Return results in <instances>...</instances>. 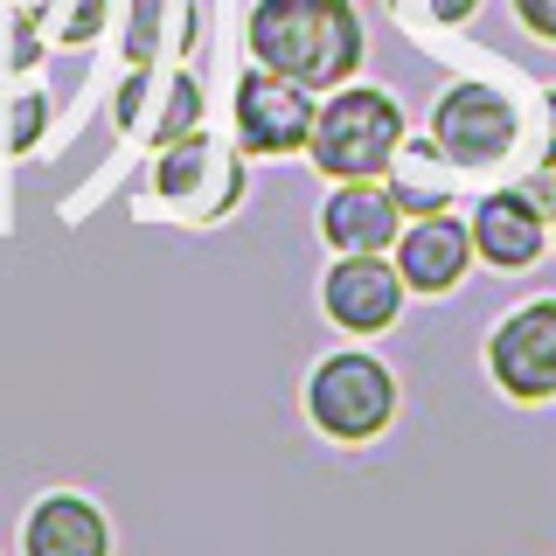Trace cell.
Listing matches in <instances>:
<instances>
[{"label": "cell", "instance_id": "6da1fadb", "mask_svg": "<svg viewBox=\"0 0 556 556\" xmlns=\"http://www.w3.org/2000/svg\"><path fill=\"white\" fill-rule=\"evenodd\" d=\"M251 56L306 91H341L362 63V22L348 0H257Z\"/></svg>", "mask_w": 556, "mask_h": 556}, {"label": "cell", "instance_id": "7a4b0ae2", "mask_svg": "<svg viewBox=\"0 0 556 556\" xmlns=\"http://www.w3.org/2000/svg\"><path fill=\"white\" fill-rule=\"evenodd\" d=\"M404 147V112H396L390 91H369V84H341L334 98L313 112V167L334 174V181H376L382 167Z\"/></svg>", "mask_w": 556, "mask_h": 556}, {"label": "cell", "instance_id": "3957f363", "mask_svg": "<svg viewBox=\"0 0 556 556\" xmlns=\"http://www.w3.org/2000/svg\"><path fill=\"white\" fill-rule=\"evenodd\" d=\"M306 410L327 439L362 445L396 417V376L382 369L376 355H355V348H348V355H327L306 382Z\"/></svg>", "mask_w": 556, "mask_h": 556}, {"label": "cell", "instance_id": "277c9868", "mask_svg": "<svg viewBox=\"0 0 556 556\" xmlns=\"http://www.w3.org/2000/svg\"><path fill=\"white\" fill-rule=\"evenodd\" d=\"M515 104L494 91V84H452L439 98V112H431V139L445 147L452 167H494L515 153Z\"/></svg>", "mask_w": 556, "mask_h": 556}, {"label": "cell", "instance_id": "5b68a950", "mask_svg": "<svg viewBox=\"0 0 556 556\" xmlns=\"http://www.w3.org/2000/svg\"><path fill=\"white\" fill-rule=\"evenodd\" d=\"M486 369L508 396H556V300H535L508 313L486 341Z\"/></svg>", "mask_w": 556, "mask_h": 556}, {"label": "cell", "instance_id": "8992f818", "mask_svg": "<svg viewBox=\"0 0 556 556\" xmlns=\"http://www.w3.org/2000/svg\"><path fill=\"white\" fill-rule=\"evenodd\" d=\"M313 112L320 104H306V84L278 77L265 63L237 84V139L251 153H300L313 139Z\"/></svg>", "mask_w": 556, "mask_h": 556}, {"label": "cell", "instance_id": "52a82bcc", "mask_svg": "<svg viewBox=\"0 0 556 556\" xmlns=\"http://www.w3.org/2000/svg\"><path fill=\"white\" fill-rule=\"evenodd\" d=\"M320 300H327V320L348 327V334H382L404 306V271L382 265V251H341Z\"/></svg>", "mask_w": 556, "mask_h": 556}, {"label": "cell", "instance_id": "ba28073f", "mask_svg": "<svg viewBox=\"0 0 556 556\" xmlns=\"http://www.w3.org/2000/svg\"><path fill=\"white\" fill-rule=\"evenodd\" d=\"M466 265H473V230L459 216H445V208L417 216L396 237V271H404L410 292H452L466 278Z\"/></svg>", "mask_w": 556, "mask_h": 556}, {"label": "cell", "instance_id": "9c48e42d", "mask_svg": "<svg viewBox=\"0 0 556 556\" xmlns=\"http://www.w3.org/2000/svg\"><path fill=\"white\" fill-rule=\"evenodd\" d=\"M473 251L486 257V265H501V271H521V265H535L543 257V237H549V223H543V208H535V195H515V188H501V195H486L473 208Z\"/></svg>", "mask_w": 556, "mask_h": 556}, {"label": "cell", "instance_id": "30bf717a", "mask_svg": "<svg viewBox=\"0 0 556 556\" xmlns=\"http://www.w3.org/2000/svg\"><path fill=\"white\" fill-rule=\"evenodd\" d=\"M320 230L334 251H390L404 237V202L376 181H341L334 202L320 208Z\"/></svg>", "mask_w": 556, "mask_h": 556}, {"label": "cell", "instance_id": "8fae6325", "mask_svg": "<svg viewBox=\"0 0 556 556\" xmlns=\"http://www.w3.org/2000/svg\"><path fill=\"white\" fill-rule=\"evenodd\" d=\"M28 556H112V529L84 494H49L35 501L28 529H22Z\"/></svg>", "mask_w": 556, "mask_h": 556}, {"label": "cell", "instance_id": "7c38bea8", "mask_svg": "<svg viewBox=\"0 0 556 556\" xmlns=\"http://www.w3.org/2000/svg\"><path fill=\"white\" fill-rule=\"evenodd\" d=\"M439 161H445L439 139H404V161H390V167H396V188H390V195L404 202L410 216H431V208H445L452 174H445Z\"/></svg>", "mask_w": 556, "mask_h": 556}, {"label": "cell", "instance_id": "4fadbf2b", "mask_svg": "<svg viewBox=\"0 0 556 556\" xmlns=\"http://www.w3.org/2000/svg\"><path fill=\"white\" fill-rule=\"evenodd\" d=\"M515 14H521V28H529V35L556 42V0H515Z\"/></svg>", "mask_w": 556, "mask_h": 556}, {"label": "cell", "instance_id": "5bb4252c", "mask_svg": "<svg viewBox=\"0 0 556 556\" xmlns=\"http://www.w3.org/2000/svg\"><path fill=\"white\" fill-rule=\"evenodd\" d=\"M473 8H480V0H425V14H431V22H466Z\"/></svg>", "mask_w": 556, "mask_h": 556}, {"label": "cell", "instance_id": "9a60e30c", "mask_svg": "<svg viewBox=\"0 0 556 556\" xmlns=\"http://www.w3.org/2000/svg\"><path fill=\"white\" fill-rule=\"evenodd\" d=\"M549 230H556V216H549Z\"/></svg>", "mask_w": 556, "mask_h": 556}]
</instances>
